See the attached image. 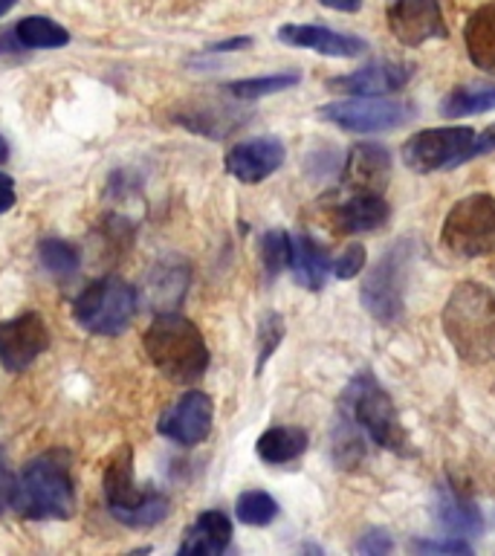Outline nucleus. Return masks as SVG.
Masks as SVG:
<instances>
[{"label":"nucleus","mask_w":495,"mask_h":556,"mask_svg":"<svg viewBox=\"0 0 495 556\" xmlns=\"http://www.w3.org/2000/svg\"><path fill=\"white\" fill-rule=\"evenodd\" d=\"M443 333L469 365L495 363V293L478 281H460L443 304Z\"/></svg>","instance_id":"nucleus-1"},{"label":"nucleus","mask_w":495,"mask_h":556,"mask_svg":"<svg viewBox=\"0 0 495 556\" xmlns=\"http://www.w3.org/2000/svg\"><path fill=\"white\" fill-rule=\"evenodd\" d=\"M145 354L174 382L200 380L208 368V348L198 325L177 313H163L145 330Z\"/></svg>","instance_id":"nucleus-2"},{"label":"nucleus","mask_w":495,"mask_h":556,"mask_svg":"<svg viewBox=\"0 0 495 556\" xmlns=\"http://www.w3.org/2000/svg\"><path fill=\"white\" fill-rule=\"evenodd\" d=\"M495 151V125L486 130L452 125V128H429L406 139L403 146V163L417 174L443 172L467 163L472 156Z\"/></svg>","instance_id":"nucleus-3"},{"label":"nucleus","mask_w":495,"mask_h":556,"mask_svg":"<svg viewBox=\"0 0 495 556\" xmlns=\"http://www.w3.org/2000/svg\"><path fill=\"white\" fill-rule=\"evenodd\" d=\"M73 507V481L67 467L55 458H35L17 478L12 510L26 519H69Z\"/></svg>","instance_id":"nucleus-4"},{"label":"nucleus","mask_w":495,"mask_h":556,"mask_svg":"<svg viewBox=\"0 0 495 556\" xmlns=\"http://www.w3.org/2000/svg\"><path fill=\"white\" fill-rule=\"evenodd\" d=\"M342 406L351 412L354 424L371 438L377 446L397 455L408 452V432L403 429L397 417V408L391 403L389 391L382 389L380 382L373 380L371 374L363 371L345 391Z\"/></svg>","instance_id":"nucleus-5"},{"label":"nucleus","mask_w":495,"mask_h":556,"mask_svg":"<svg viewBox=\"0 0 495 556\" xmlns=\"http://www.w3.org/2000/svg\"><path fill=\"white\" fill-rule=\"evenodd\" d=\"M104 498L113 519L128 528H154L168 516V498L156 490H139L134 481V455L128 446L104 469Z\"/></svg>","instance_id":"nucleus-6"},{"label":"nucleus","mask_w":495,"mask_h":556,"mask_svg":"<svg viewBox=\"0 0 495 556\" xmlns=\"http://www.w3.org/2000/svg\"><path fill=\"white\" fill-rule=\"evenodd\" d=\"M443 247L458 258H481L495 252V198L469 194L449 208L441 226Z\"/></svg>","instance_id":"nucleus-7"},{"label":"nucleus","mask_w":495,"mask_h":556,"mask_svg":"<svg viewBox=\"0 0 495 556\" xmlns=\"http://www.w3.org/2000/svg\"><path fill=\"white\" fill-rule=\"evenodd\" d=\"M408 264H411V241L399 238L382 252L371 273L359 287L365 311L380 325H394L403 316V290H406Z\"/></svg>","instance_id":"nucleus-8"},{"label":"nucleus","mask_w":495,"mask_h":556,"mask_svg":"<svg viewBox=\"0 0 495 556\" xmlns=\"http://www.w3.org/2000/svg\"><path fill=\"white\" fill-rule=\"evenodd\" d=\"M137 307V290L122 278L107 276L78 293L73 313H76L78 325L90 333L113 337V333H122L128 328Z\"/></svg>","instance_id":"nucleus-9"},{"label":"nucleus","mask_w":495,"mask_h":556,"mask_svg":"<svg viewBox=\"0 0 495 556\" xmlns=\"http://www.w3.org/2000/svg\"><path fill=\"white\" fill-rule=\"evenodd\" d=\"M319 116L351 134H382L406 125L415 116V104L382 99V96H354L345 102L321 104Z\"/></svg>","instance_id":"nucleus-10"},{"label":"nucleus","mask_w":495,"mask_h":556,"mask_svg":"<svg viewBox=\"0 0 495 556\" xmlns=\"http://www.w3.org/2000/svg\"><path fill=\"white\" fill-rule=\"evenodd\" d=\"M50 345V333L38 313H21L0 321V363L7 371H24Z\"/></svg>","instance_id":"nucleus-11"},{"label":"nucleus","mask_w":495,"mask_h":556,"mask_svg":"<svg viewBox=\"0 0 495 556\" xmlns=\"http://www.w3.org/2000/svg\"><path fill=\"white\" fill-rule=\"evenodd\" d=\"M212 415H215L212 397L203 391H189V394H182L177 406H172L160 417L156 432L180 446H198L212 432Z\"/></svg>","instance_id":"nucleus-12"},{"label":"nucleus","mask_w":495,"mask_h":556,"mask_svg":"<svg viewBox=\"0 0 495 556\" xmlns=\"http://www.w3.org/2000/svg\"><path fill=\"white\" fill-rule=\"evenodd\" d=\"M389 26L403 47H420L446 35L437 0H389Z\"/></svg>","instance_id":"nucleus-13"},{"label":"nucleus","mask_w":495,"mask_h":556,"mask_svg":"<svg viewBox=\"0 0 495 556\" xmlns=\"http://www.w3.org/2000/svg\"><path fill=\"white\" fill-rule=\"evenodd\" d=\"M415 76L411 64L403 61H371L363 70H356L351 76L330 78L328 87L337 93H351V96H382V93H397L399 87H406Z\"/></svg>","instance_id":"nucleus-14"},{"label":"nucleus","mask_w":495,"mask_h":556,"mask_svg":"<svg viewBox=\"0 0 495 556\" xmlns=\"http://www.w3.org/2000/svg\"><path fill=\"white\" fill-rule=\"evenodd\" d=\"M284 146L276 137H258L238 146L226 154V172L241 182H261L276 174L284 163Z\"/></svg>","instance_id":"nucleus-15"},{"label":"nucleus","mask_w":495,"mask_h":556,"mask_svg":"<svg viewBox=\"0 0 495 556\" xmlns=\"http://www.w3.org/2000/svg\"><path fill=\"white\" fill-rule=\"evenodd\" d=\"M278 38L290 47H302V50L321 52V55H330V59H356L363 55L368 43L356 35L333 33L328 26L316 24H287L278 29Z\"/></svg>","instance_id":"nucleus-16"},{"label":"nucleus","mask_w":495,"mask_h":556,"mask_svg":"<svg viewBox=\"0 0 495 556\" xmlns=\"http://www.w3.org/2000/svg\"><path fill=\"white\" fill-rule=\"evenodd\" d=\"M391 177L389 151L377 142H363L351 148L342 182L354 191H382Z\"/></svg>","instance_id":"nucleus-17"},{"label":"nucleus","mask_w":495,"mask_h":556,"mask_svg":"<svg viewBox=\"0 0 495 556\" xmlns=\"http://www.w3.org/2000/svg\"><path fill=\"white\" fill-rule=\"evenodd\" d=\"M232 542V521L220 510L200 513L198 521L186 530L180 554H200V556H217L224 554Z\"/></svg>","instance_id":"nucleus-18"},{"label":"nucleus","mask_w":495,"mask_h":556,"mask_svg":"<svg viewBox=\"0 0 495 556\" xmlns=\"http://www.w3.org/2000/svg\"><path fill=\"white\" fill-rule=\"evenodd\" d=\"M434 516L441 521L443 530H449L452 536H478L484 530V516L478 510V504L467 498L452 486H441Z\"/></svg>","instance_id":"nucleus-19"},{"label":"nucleus","mask_w":495,"mask_h":556,"mask_svg":"<svg viewBox=\"0 0 495 556\" xmlns=\"http://www.w3.org/2000/svg\"><path fill=\"white\" fill-rule=\"evenodd\" d=\"M337 220L347 235L373 232L389 220V200L382 191H354V198L337 208Z\"/></svg>","instance_id":"nucleus-20"},{"label":"nucleus","mask_w":495,"mask_h":556,"mask_svg":"<svg viewBox=\"0 0 495 556\" xmlns=\"http://www.w3.org/2000/svg\"><path fill=\"white\" fill-rule=\"evenodd\" d=\"M290 267L295 273V281L307 290H321L325 276L330 273L328 252L321 250L319 241L310 235H293L290 238Z\"/></svg>","instance_id":"nucleus-21"},{"label":"nucleus","mask_w":495,"mask_h":556,"mask_svg":"<svg viewBox=\"0 0 495 556\" xmlns=\"http://www.w3.org/2000/svg\"><path fill=\"white\" fill-rule=\"evenodd\" d=\"M464 43L469 61L495 76V7H481L469 15L464 26Z\"/></svg>","instance_id":"nucleus-22"},{"label":"nucleus","mask_w":495,"mask_h":556,"mask_svg":"<svg viewBox=\"0 0 495 556\" xmlns=\"http://www.w3.org/2000/svg\"><path fill=\"white\" fill-rule=\"evenodd\" d=\"M307 450V432L299 426H272L267 432L261 434L255 443L261 460L267 464H287L295 460L302 452Z\"/></svg>","instance_id":"nucleus-23"},{"label":"nucleus","mask_w":495,"mask_h":556,"mask_svg":"<svg viewBox=\"0 0 495 556\" xmlns=\"http://www.w3.org/2000/svg\"><path fill=\"white\" fill-rule=\"evenodd\" d=\"M495 111V85H460L441 99L443 116H475Z\"/></svg>","instance_id":"nucleus-24"},{"label":"nucleus","mask_w":495,"mask_h":556,"mask_svg":"<svg viewBox=\"0 0 495 556\" xmlns=\"http://www.w3.org/2000/svg\"><path fill=\"white\" fill-rule=\"evenodd\" d=\"M15 41L29 50H59L69 41V33L50 17L33 15L15 24Z\"/></svg>","instance_id":"nucleus-25"},{"label":"nucleus","mask_w":495,"mask_h":556,"mask_svg":"<svg viewBox=\"0 0 495 556\" xmlns=\"http://www.w3.org/2000/svg\"><path fill=\"white\" fill-rule=\"evenodd\" d=\"M234 516L250 528H264L278 516V502L264 490H246L234 502Z\"/></svg>","instance_id":"nucleus-26"},{"label":"nucleus","mask_w":495,"mask_h":556,"mask_svg":"<svg viewBox=\"0 0 495 556\" xmlns=\"http://www.w3.org/2000/svg\"><path fill=\"white\" fill-rule=\"evenodd\" d=\"M302 81L299 73H276V76H258V78H241V81H232L226 85V90L238 99H261V96L281 93L287 87H295Z\"/></svg>","instance_id":"nucleus-27"},{"label":"nucleus","mask_w":495,"mask_h":556,"mask_svg":"<svg viewBox=\"0 0 495 556\" xmlns=\"http://www.w3.org/2000/svg\"><path fill=\"white\" fill-rule=\"evenodd\" d=\"M38 255H41V264L50 269L52 276L59 278H67L73 276L81 264V255L73 243L67 241H59V238H50V241H41L38 247Z\"/></svg>","instance_id":"nucleus-28"},{"label":"nucleus","mask_w":495,"mask_h":556,"mask_svg":"<svg viewBox=\"0 0 495 556\" xmlns=\"http://www.w3.org/2000/svg\"><path fill=\"white\" fill-rule=\"evenodd\" d=\"M261 258H264L267 276H278L281 269L290 267V235L284 229H269L261 238Z\"/></svg>","instance_id":"nucleus-29"},{"label":"nucleus","mask_w":495,"mask_h":556,"mask_svg":"<svg viewBox=\"0 0 495 556\" xmlns=\"http://www.w3.org/2000/svg\"><path fill=\"white\" fill-rule=\"evenodd\" d=\"M365 267V247L363 243H351V247H345L342 250V255H337V261L330 264V273L337 278H342V281H347V278L359 276V269Z\"/></svg>","instance_id":"nucleus-30"},{"label":"nucleus","mask_w":495,"mask_h":556,"mask_svg":"<svg viewBox=\"0 0 495 556\" xmlns=\"http://www.w3.org/2000/svg\"><path fill=\"white\" fill-rule=\"evenodd\" d=\"M284 337V319L278 313H269L264 325H261V356H258V371L264 368V363L269 359V354L276 351L278 342Z\"/></svg>","instance_id":"nucleus-31"},{"label":"nucleus","mask_w":495,"mask_h":556,"mask_svg":"<svg viewBox=\"0 0 495 556\" xmlns=\"http://www.w3.org/2000/svg\"><path fill=\"white\" fill-rule=\"evenodd\" d=\"M417 554H469L467 542L460 539H446V542H434V539H415L411 542Z\"/></svg>","instance_id":"nucleus-32"},{"label":"nucleus","mask_w":495,"mask_h":556,"mask_svg":"<svg viewBox=\"0 0 495 556\" xmlns=\"http://www.w3.org/2000/svg\"><path fill=\"white\" fill-rule=\"evenodd\" d=\"M391 547H394V542H391V536L385 533V530H368L359 542H356V551L359 554H371V556H380V554H389Z\"/></svg>","instance_id":"nucleus-33"},{"label":"nucleus","mask_w":495,"mask_h":556,"mask_svg":"<svg viewBox=\"0 0 495 556\" xmlns=\"http://www.w3.org/2000/svg\"><path fill=\"white\" fill-rule=\"evenodd\" d=\"M15 490H17V478L3 467V460H0V513L12 510V504H15Z\"/></svg>","instance_id":"nucleus-34"},{"label":"nucleus","mask_w":495,"mask_h":556,"mask_svg":"<svg viewBox=\"0 0 495 556\" xmlns=\"http://www.w3.org/2000/svg\"><path fill=\"white\" fill-rule=\"evenodd\" d=\"M252 38H232V41H220V43H212L208 52H232V50H243V47H250Z\"/></svg>","instance_id":"nucleus-35"},{"label":"nucleus","mask_w":495,"mask_h":556,"mask_svg":"<svg viewBox=\"0 0 495 556\" xmlns=\"http://www.w3.org/2000/svg\"><path fill=\"white\" fill-rule=\"evenodd\" d=\"M328 9H337V12H359L363 9V0H319Z\"/></svg>","instance_id":"nucleus-36"},{"label":"nucleus","mask_w":495,"mask_h":556,"mask_svg":"<svg viewBox=\"0 0 495 556\" xmlns=\"http://www.w3.org/2000/svg\"><path fill=\"white\" fill-rule=\"evenodd\" d=\"M12 206H15V189L12 186H0V215L9 212Z\"/></svg>","instance_id":"nucleus-37"},{"label":"nucleus","mask_w":495,"mask_h":556,"mask_svg":"<svg viewBox=\"0 0 495 556\" xmlns=\"http://www.w3.org/2000/svg\"><path fill=\"white\" fill-rule=\"evenodd\" d=\"M15 3H17V0H0V17H3V15H7V12H9V9H12V7H15Z\"/></svg>","instance_id":"nucleus-38"},{"label":"nucleus","mask_w":495,"mask_h":556,"mask_svg":"<svg viewBox=\"0 0 495 556\" xmlns=\"http://www.w3.org/2000/svg\"><path fill=\"white\" fill-rule=\"evenodd\" d=\"M7 156H9V146H7V139L0 137V163H3Z\"/></svg>","instance_id":"nucleus-39"},{"label":"nucleus","mask_w":495,"mask_h":556,"mask_svg":"<svg viewBox=\"0 0 495 556\" xmlns=\"http://www.w3.org/2000/svg\"><path fill=\"white\" fill-rule=\"evenodd\" d=\"M0 186H15V182H12V177H7V174H0Z\"/></svg>","instance_id":"nucleus-40"}]
</instances>
